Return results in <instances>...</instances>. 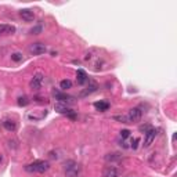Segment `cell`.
<instances>
[{"label":"cell","mask_w":177,"mask_h":177,"mask_svg":"<svg viewBox=\"0 0 177 177\" xmlns=\"http://www.w3.org/2000/svg\"><path fill=\"white\" fill-rule=\"evenodd\" d=\"M104 177H118L119 176V170L115 166H107L102 172Z\"/></svg>","instance_id":"30bf717a"},{"label":"cell","mask_w":177,"mask_h":177,"mask_svg":"<svg viewBox=\"0 0 177 177\" xmlns=\"http://www.w3.org/2000/svg\"><path fill=\"white\" fill-rule=\"evenodd\" d=\"M29 104V100H28V97H19L18 98V105L19 107H25V105Z\"/></svg>","instance_id":"d6986e66"},{"label":"cell","mask_w":177,"mask_h":177,"mask_svg":"<svg viewBox=\"0 0 177 177\" xmlns=\"http://www.w3.org/2000/svg\"><path fill=\"white\" fill-rule=\"evenodd\" d=\"M94 107L96 109L101 111V112H105V111L109 109V104L107 101H98V102H94Z\"/></svg>","instance_id":"4fadbf2b"},{"label":"cell","mask_w":177,"mask_h":177,"mask_svg":"<svg viewBox=\"0 0 177 177\" xmlns=\"http://www.w3.org/2000/svg\"><path fill=\"white\" fill-rule=\"evenodd\" d=\"M19 15H21L22 19H25L27 22H31L35 19V14H33L32 10H29V8H24V10L19 11Z\"/></svg>","instance_id":"9c48e42d"},{"label":"cell","mask_w":177,"mask_h":177,"mask_svg":"<svg viewBox=\"0 0 177 177\" xmlns=\"http://www.w3.org/2000/svg\"><path fill=\"white\" fill-rule=\"evenodd\" d=\"M29 51L33 54V56H40V54H44L46 51H47V48H46V46L43 43H32L29 46Z\"/></svg>","instance_id":"8992f818"},{"label":"cell","mask_w":177,"mask_h":177,"mask_svg":"<svg viewBox=\"0 0 177 177\" xmlns=\"http://www.w3.org/2000/svg\"><path fill=\"white\" fill-rule=\"evenodd\" d=\"M40 31H42V27H36V28H33V29L31 31V33H32V35H39Z\"/></svg>","instance_id":"44dd1931"},{"label":"cell","mask_w":177,"mask_h":177,"mask_svg":"<svg viewBox=\"0 0 177 177\" xmlns=\"http://www.w3.org/2000/svg\"><path fill=\"white\" fill-rule=\"evenodd\" d=\"M48 169H50V163L47 161H35L25 166V170L29 173H44Z\"/></svg>","instance_id":"6da1fadb"},{"label":"cell","mask_w":177,"mask_h":177,"mask_svg":"<svg viewBox=\"0 0 177 177\" xmlns=\"http://www.w3.org/2000/svg\"><path fill=\"white\" fill-rule=\"evenodd\" d=\"M97 88H98V86H97L96 83H90L86 90H83V91L80 93V97H86V96H88V94L94 93V91H97Z\"/></svg>","instance_id":"5bb4252c"},{"label":"cell","mask_w":177,"mask_h":177,"mask_svg":"<svg viewBox=\"0 0 177 177\" xmlns=\"http://www.w3.org/2000/svg\"><path fill=\"white\" fill-rule=\"evenodd\" d=\"M138 141H140L138 138H136V140H134V144L132 145V147H133V148H137V142H138Z\"/></svg>","instance_id":"603a6c76"},{"label":"cell","mask_w":177,"mask_h":177,"mask_svg":"<svg viewBox=\"0 0 177 177\" xmlns=\"http://www.w3.org/2000/svg\"><path fill=\"white\" fill-rule=\"evenodd\" d=\"M105 159H107V161H119L121 155H119V154H108V155L105 156Z\"/></svg>","instance_id":"ac0fdd59"},{"label":"cell","mask_w":177,"mask_h":177,"mask_svg":"<svg viewBox=\"0 0 177 177\" xmlns=\"http://www.w3.org/2000/svg\"><path fill=\"white\" fill-rule=\"evenodd\" d=\"M60 87H61V90L67 91L68 88H71V87H72V82H71V80H68V79H64V80H61V82H60Z\"/></svg>","instance_id":"2e32d148"},{"label":"cell","mask_w":177,"mask_h":177,"mask_svg":"<svg viewBox=\"0 0 177 177\" xmlns=\"http://www.w3.org/2000/svg\"><path fill=\"white\" fill-rule=\"evenodd\" d=\"M156 134H158V132H156L155 129H150L147 133H145V140H144V147H150L151 144L154 142V140H155Z\"/></svg>","instance_id":"ba28073f"},{"label":"cell","mask_w":177,"mask_h":177,"mask_svg":"<svg viewBox=\"0 0 177 177\" xmlns=\"http://www.w3.org/2000/svg\"><path fill=\"white\" fill-rule=\"evenodd\" d=\"M141 116H142V112H141V109H140V108H132V109L129 111L127 119H129L130 123H137V122H140Z\"/></svg>","instance_id":"277c9868"},{"label":"cell","mask_w":177,"mask_h":177,"mask_svg":"<svg viewBox=\"0 0 177 177\" xmlns=\"http://www.w3.org/2000/svg\"><path fill=\"white\" fill-rule=\"evenodd\" d=\"M54 97H56L60 102H62V104H73V102H75L73 97L68 96V94H65V93H61V91H57V90H54Z\"/></svg>","instance_id":"5b68a950"},{"label":"cell","mask_w":177,"mask_h":177,"mask_svg":"<svg viewBox=\"0 0 177 177\" xmlns=\"http://www.w3.org/2000/svg\"><path fill=\"white\" fill-rule=\"evenodd\" d=\"M3 126H4L8 132H14V130L17 129L15 122H13V121H4V122H3Z\"/></svg>","instance_id":"9a60e30c"},{"label":"cell","mask_w":177,"mask_h":177,"mask_svg":"<svg viewBox=\"0 0 177 177\" xmlns=\"http://www.w3.org/2000/svg\"><path fill=\"white\" fill-rule=\"evenodd\" d=\"M11 60L15 61V62H18V61H21L22 60V56L19 53H14V54H11Z\"/></svg>","instance_id":"ffe728a7"},{"label":"cell","mask_w":177,"mask_h":177,"mask_svg":"<svg viewBox=\"0 0 177 177\" xmlns=\"http://www.w3.org/2000/svg\"><path fill=\"white\" fill-rule=\"evenodd\" d=\"M42 84H43V75H42V73H36L32 78V80H31L29 86H31V88H33V90H39V88L42 87Z\"/></svg>","instance_id":"52a82bcc"},{"label":"cell","mask_w":177,"mask_h":177,"mask_svg":"<svg viewBox=\"0 0 177 177\" xmlns=\"http://www.w3.org/2000/svg\"><path fill=\"white\" fill-rule=\"evenodd\" d=\"M80 166L75 161H68L65 163V177H79Z\"/></svg>","instance_id":"7a4b0ae2"},{"label":"cell","mask_w":177,"mask_h":177,"mask_svg":"<svg viewBox=\"0 0 177 177\" xmlns=\"http://www.w3.org/2000/svg\"><path fill=\"white\" fill-rule=\"evenodd\" d=\"M113 119H115V121L122 122V123H130L129 119H127V115H115V116H113Z\"/></svg>","instance_id":"e0dca14e"},{"label":"cell","mask_w":177,"mask_h":177,"mask_svg":"<svg viewBox=\"0 0 177 177\" xmlns=\"http://www.w3.org/2000/svg\"><path fill=\"white\" fill-rule=\"evenodd\" d=\"M121 136H122V138H127V137L130 136V132H129V130H122Z\"/></svg>","instance_id":"7402d4cb"},{"label":"cell","mask_w":177,"mask_h":177,"mask_svg":"<svg viewBox=\"0 0 177 177\" xmlns=\"http://www.w3.org/2000/svg\"><path fill=\"white\" fill-rule=\"evenodd\" d=\"M54 111H56V112H58V113H64V115L69 116L71 119H75L76 118L75 112H73V111L71 109L67 104H62V102H56V104H54Z\"/></svg>","instance_id":"3957f363"},{"label":"cell","mask_w":177,"mask_h":177,"mask_svg":"<svg viewBox=\"0 0 177 177\" xmlns=\"http://www.w3.org/2000/svg\"><path fill=\"white\" fill-rule=\"evenodd\" d=\"M76 76H78V84H84L87 82V75L86 72H84L83 69H78V72H76Z\"/></svg>","instance_id":"7c38bea8"},{"label":"cell","mask_w":177,"mask_h":177,"mask_svg":"<svg viewBox=\"0 0 177 177\" xmlns=\"http://www.w3.org/2000/svg\"><path fill=\"white\" fill-rule=\"evenodd\" d=\"M15 32V28L13 25H7V24H3L0 25V33L2 35H10V33Z\"/></svg>","instance_id":"8fae6325"}]
</instances>
